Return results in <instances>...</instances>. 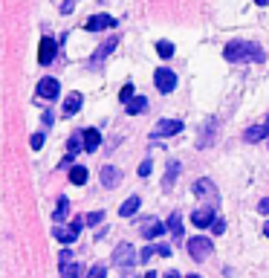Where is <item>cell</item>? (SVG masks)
Wrapping results in <instances>:
<instances>
[{"label":"cell","instance_id":"10","mask_svg":"<svg viewBox=\"0 0 269 278\" xmlns=\"http://www.w3.org/2000/svg\"><path fill=\"white\" fill-rule=\"evenodd\" d=\"M191 223L197 226V229H206L214 223V208L206 206V208H194V215H191Z\"/></svg>","mask_w":269,"mask_h":278},{"label":"cell","instance_id":"26","mask_svg":"<svg viewBox=\"0 0 269 278\" xmlns=\"http://www.w3.org/2000/svg\"><path fill=\"white\" fill-rule=\"evenodd\" d=\"M156 52H159V58H171L174 55V44H171V41H159V44H156Z\"/></svg>","mask_w":269,"mask_h":278},{"label":"cell","instance_id":"41","mask_svg":"<svg viewBox=\"0 0 269 278\" xmlns=\"http://www.w3.org/2000/svg\"><path fill=\"white\" fill-rule=\"evenodd\" d=\"M263 235H266V238H269V220H266V226H263Z\"/></svg>","mask_w":269,"mask_h":278},{"label":"cell","instance_id":"13","mask_svg":"<svg viewBox=\"0 0 269 278\" xmlns=\"http://www.w3.org/2000/svg\"><path fill=\"white\" fill-rule=\"evenodd\" d=\"M142 235H145V238H148V241H153V238H159V235H162L165 232V223H159V220H142Z\"/></svg>","mask_w":269,"mask_h":278},{"label":"cell","instance_id":"28","mask_svg":"<svg viewBox=\"0 0 269 278\" xmlns=\"http://www.w3.org/2000/svg\"><path fill=\"white\" fill-rule=\"evenodd\" d=\"M133 96H136V93H133V84H125V87H122V93H119V99H122L125 104H128Z\"/></svg>","mask_w":269,"mask_h":278},{"label":"cell","instance_id":"43","mask_svg":"<svg viewBox=\"0 0 269 278\" xmlns=\"http://www.w3.org/2000/svg\"><path fill=\"white\" fill-rule=\"evenodd\" d=\"M145 278H156V272H148V275H145Z\"/></svg>","mask_w":269,"mask_h":278},{"label":"cell","instance_id":"11","mask_svg":"<svg viewBox=\"0 0 269 278\" xmlns=\"http://www.w3.org/2000/svg\"><path fill=\"white\" fill-rule=\"evenodd\" d=\"M116 44H119V38H110V41H105V44H102V46L93 52V58H90V67H99V64H102V61H105V58L110 55L113 49H116Z\"/></svg>","mask_w":269,"mask_h":278},{"label":"cell","instance_id":"39","mask_svg":"<svg viewBox=\"0 0 269 278\" xmlns=\"http://www.w3.org/2000/svg\"><path fill=\"white\" fill-rule=\"evenodd\" d=\"M165 278H183V275H180V272H168Z\"/></svg>","mask_w":269,"mask_h":278},{"label":"cell","instance_id":"7","mask_svg":"<svg viewBox=\"0 0 269 278\" xmlns=\"http://www.w3.org/2000/svg\"><path fill=\"white\" fill-rule=\"evenodd\" d=\"M113 26H116V18H110V15H90L84 23L87 32H102V29H113Z\"/></svg>","mask_w":269,"mask_h":278},{"label":"cell","instance_id":"3","mask_svg":"<svg viewBox=\"0 0 269 278\" xmlns=\"http://www.w3.org/2000/svg\"><path fill=\"white\" fill-rule=\"evenodd\" d=\"M139 261V255H136V249L130 246V243H119L116 252H113V264L122 266V269H128V266H133Z\"/></svg>","mask_w":269,"mask_h":278},{"label":"cell","instance_id":"2","mask_svg":"<svg viewBox=\"0 0 269 278\" xmlns=\"http://www.w3.org/2000/svg\"><path fill=\"white\" fill-rule=\"evenodd\" d=\"M211 252H214V243H211L209 238L197 235V238H191V241H188V255H191L194 261H206Z\"/></svg>","mask_w":269,"mask_h":278},{"label":"cell","instance_id":"16","mask_svg":"<svg viewBox=\"0 0 269 278\" xmlns=\"http://www.w3.org/2000/svg\"><path fill=\"white\" fill-rule=\"evenodd\" d=\"M84 136V151H96L99 145H102V133L96 130V127H87V130H81Z\"/></svg>","mask_w":269,"mask_h":278},{"label":"cell","instance_id":"38","mask_svg":"<svg viewBox=\"0 0 269 278\" xmlns=\"http://www.w3.org/2000/svg\"><path fill=\"white\" fill-rule=\"evenodd\" d=\"M41 119H44V125H47V127L52 125V113H49V110H47V113H44V116H41Z\"/></svg>","mask_w":269,"mask_h":278},{"label":"cell","instance_id":"30","mask_svg":"<svg viewBox=\"0 0 269 278\" xmlns=\"http://www.w3.org/2000/svg\"><path fill=\"white\" fill-rule=\"evenodd\" d=\"M102 218H105L102 212H90V215L84 218V223H90V226H96V223H102Z\"/></svg>","mask_w":269,"mask_h":278},{"label":"cell","instance_id":"31","mask_svg":"<svg viewBox=\"0 0 269 278\" xmlns=\"http://www.w3.org/2000/svg\"><path fill=\"white\" fill-rule=\"evenodd\" d=\"M29 145H32V148H44V133H32V136H29Z\"/></svg>","mask_w":269,"mask_h":278},{"label":"cell","instance_id":"20","mask_svg":"<svg viewBox=\"0 0 269 278\" xmlns=\"http://www.w3.org/2000/svg\"><path fill=\"white\" fill-rule=\"evenodd\" d=\"M125 107H128V113H130V116H136V113H142V110L148 107V99H145V96H133V99L125 104Z\"/></svg>","mask_w":269,"mask_h":278},{"label":"cell","instance_id":"40","mask_svg":"<svg viewBox=\"0 0 269 278\" xmlns=\"http://www.w3.org/2000/svg\"><path fill=\"white\" fill-rule=\"evenodd\" d=\"M257 6H269V0H255Z\"/></svg>","mask_w":269,"mask_h":278},{"label":"cell","instance_id":"22","mask_svg":"<svg viewBox=\"0 0 269 278\" xmlns=\"http://www.w3.org/2000/svg\"><path fill=\"white\" fill-rule=\"evenodd\" d=\"M67 215H70V200H67V197H58V208H55L52 218H55V223H61Z\"/></svg>","mask_w":269,"mask_h":278},{"label":"cell","instance_id":"33","mask_svg":"<svg viewBox=\"0 0 269 278\" xmlns=\"http://www.w3.org/2000/svg\"><path fill=\"white\" fill-rule=\"evenodd\" d=\"M211 232H214V235H223V232H226V223H223V220H214V223H211Z\"/></svg>","mask_w":269,"mask_h":278},{"label":"cell","instance_id":"23","mask_svg":"<svg viewBox=\"0 0 269 278\" xmlns=\"http://www.w3.org/2000/svg\"><path fill=\"white\" fill-rule=\"evenodd\" d=\"M176 174H180V162H168V174H165V180H162L165 188H171V183L176 180Z\"/></svg>","mask_w":269,"mask_h":278},{"label":"cell","instance_id":"27","mask_svg":"<svg viewBox=\"0 0 269 278\" xmlns=\"http://www.w3.org/2000/svg\"><path fill=\"white\" fill-rule=\"evenodd\" d=\"M214 127H217V122H214V119H209V122H206V136L200 139V148L211 145V133H214Z\"/></svg>","mask_w":269,"mask_h":278},{"label":"cell","instance_id":"15","mask_svg":"<svg viewBox=\"0 0 269 278\" xmlns=\"http://www.w3.org/2000/svg\"><path fill=\"white\" fill-rule=\"evenodd\" d=\"M81 93H70L67 99H64V116H75L78 110H81Z\"/></svg>","mask_w":269,"mask_h":278},{"label":"cell","instance_id":"4","mask_svg":"<svg viewBox=\"0 0 269 278\" xmlns=\"http://www.w3.org/2000/svg\"><path fill=\"white\" fill-rule=\"evenodd\" d=\"M153 84H156V90H159V93H174V87H176V76H174V70L159 67L156 73H153Z\"/></svg>","mask_w":269,"mask_h":278},{"label":"cell","instance_id":"37","mask_svg":"<svg viewBox=\"0 0 269 278\" xmlns=\"http://www.w3.org/2000/svg\"><path fill=\"white\" fill-rule=\"evenodd\" d=\"M257 212H263V215H269V197H263V200L257 203Z\"/></svg>","mask_w":269,"mask_h":278},{"label":"cell","instance_id":"34","mask_svg":"<svg viewBox=\"0 0 269 278\" xmlns=\"http://www.w3.org/2000/svg\"><path fill=\"white\" fill-rule=\"evenodd\" d=\"M151 168H153V165H151V160H145V162L139 165V177H148V174H151Z\"/></svg>","mask_w":269,"mask_h":278},{"label":"cell","instance_id":"25","mask_svg":"<svg viewBox=\"0 0 269 278\" xmlns=\"http://www.w3.org/2000/svg\"><path fill=\"white\" fill-rule=\"evenodd\" d=\"M78 275H81V266H78V264L61 266V278H78Z\"/></svg>","mask_w":269,"mask_h":278},{"label":"cell","instance_id":"21","mask_svg":"<svg viewBox=\"0 0 269 278\" xmlns=\"http://www.w3.org/2000/svg\"><path fill=\"white\" fill-rule=\"evenodd\" d=\"M70 183L72 185H84V183H87V168H84V165H72V168H70Z\"/></svg>","mask_w":269,"mask_h":278},{"label":"cell","instance_id":"44","mask_svg":"<svg viewBox=\"0 0 269 278\" xmlns=\"http://www.w3.org/2000/svg\"><path fill=\"white\" fill-rule=\"evenodd\" d=\"M188 278H200V275H188Z\"/></svg>","mask_w":269,"mask_h":278},{"label":"cell","instance_id":"17","mask_svg":"<svg viewBox=\"0 0 269 278\" xmlns=\"http://www.w3.org/2000/svg\"><path fill=\"white\" fill-rule=\"evenodd\" d=\"M139 206H142L139 194H133V197H128V200L122 203V208H119V215H122V218H133V215L139 212Z\"/></svg>","mask_w":269,"mask_h":278},{"label":"cell","instance_id":"6","mask_svg":"<svg viewBox=\"0 0 269 278\" xmlns=\"http://www.w3.org/2000/svg\"><path fill=\"white\" fill-rule=\"evenodd\" d=\"M58 93H61V84L58 79H52V76H47V79H41L38 81V99H58Z\"/></svg>","mask_w":269,"mask_h":278},{"label":"cell","instance_id":"36","mask_svg":"<svg viewBox=\"0 0 269 278\" xmlns=\"http://www.w3.org/2000/svg\"><path fill=\"white\" fill-rule=\"evenodd\" d=\"M70 255H72L70 249H64V252H61V258H58V264H61V266H67V264H70Z\"/></svg>","mask_w":269,"mask_h":278},{"label":"cell","instance_id":"35","mask_svg":"<svg viewBox=\"0 0 269 278\" xmlns=\"http://www.w3.org/2000/svg\"><path fill=\"white\" fill-rule=\"evenodd\" d=\"M61 168H64V171H70V168H72V154H67V157L61 160Z\"/></svg>","mask_w":269,"mask_h":278},{"label":"cell","instance_id":"8","mask_svg":"<svg viewBox=\"0 0 269 278\" xmlns=\"http://www.w3.org/2000/svg\"><path fill=\"white\" fill-rule=\"evenodd\" d=\"M55 52H58V44L52 41V38H41V49H38V61L49 67L52 61H55Z\"/></svg>","mask_w":269,"mask_h":278},{"label":"cell","instance_id":"1","mask_svg":"<svg viewBox=\"0 0 269 278\" xmlns=\"http://www.w3.org/2000/svg\"><path fill=\"white\" fill-rule=\"evenodd\" d=\"M223 55H226V61H234V64H263L266 61V52L260 49L257 44H252V41H232V44L223 49Z\"/></svg>","mask_w":269,"mask_h":278},{"label":"cell","instance_id":"32","mask_svg":"<svg viewBox=\"0 0 269 278\" xmlns=\"http://www.w3.org/2000/svg\"><path fill=\"white\" fill-rule=\"evenodd\" d=\"M72 9H75V0H64L61 3V15H70Z\"/></svg>","mask_w":269,"mask_h":278},{"label":"cell","instance_id":"14","mask_svg":"<svg viewBox=\"0 0 269 278\" xmlns=\"http://www.w3.org/2000/svg\"><path fill=\"white\" fill-rule=\"evenodd\" d=\"M119 180H122V171H119V168H113V165H105V168H102V185H105V188H116Z\"/></svg>","mask_w":269,"mask_h":278},{"label":"cell","instance_id":"24","mask_svg":"<svg viewBox=\"0 0 269 278\" xmlns=\"http://www.w3.org/2000/svg\"><path fill=\"white\" fill-rule=\"evenodd\" d=\"M81 148H84V136H81V133H72L70 142H67V151L75 154V151H81Z\"/></svg>","mask_w":269,"mask_h":278},{"label":"cell","instance_id":"5","mask_svg":"<svg viewBox=\"0 0 269 278\" xmlns=\"http://www.w3.org/2000/svg\"><path fill=\"white\" fill-rule=\"evenodd\" d=\"M81 226H84V218H72V223L67 226V229H64V226H55V229H52V235H55L61 243H72L75 238H78Z\"/></svg>","mask_w":269,"mask_h":278},{"label":"cell","instance_id":"9","mask_svg":"<svg viewBox=\"0 0 269 278\" xmlns=\"http://www.w3.org/2000/svg\"><path fill=\"white\" fill-rule=\"evenodd\" d=\"M180 130H183V122H180V119H162V122H156V127H153V139L174 136Z\"/></svg>","mask_w":269,"mask_h":278},{"label":"cell","instance_id":"18","mask_svg":"<svg viewBox=\"0 0 269 278\" xmlns=\"http://www.w3.org/2000/svg\"><path fill=\"white\" fill-rule=\"evenodd\" d=\"M165 229H168L171 235H174V241H183V218H180V212H174V215L168 218Z\"/></svg>","mask_w":269,"mask_h":278},{"label":"cell","instance_id":"29","mask_svg":"<svg viewBox=\"0 0 269 278\" xmlns=\"http://www.w3.org/2000/svg\"><path fill=\"white\" fill-rule=\"evenodd\" d=\"M107 275V269H105V264H96L90 272H87V278H105Z\"/></svg>","mask_w":269,"mask_h":278},{"label":"cell","instance_id":"12","mask_svg":"<svg viewBox=\"0 0 269 278\" xmlns=\"http://www.w3.org/2000/svg\"><path fill=\"white\" fill-rule=\"evenodd\" d=\"M194 194L206 197V200H211V203H214V200H217V188H214V183H211V180H197V183H194Z\"/></svg>","mask_w":269,"mask_h":278},{"label":"cell","instance_id":"42","mask_svg":"<svg viewBox=\"0 0 269 278\" xmlns=\"http://www.w3.org/2000/svg\"><path fill=\"white\" fill-rule=\"evenodd\" d=\"M263 127H266V139H269V116H266V125H263Z\"/></svg>","mask_w":269,"mask_h":278},{"label":"cell","instance_id":"19","mask_svg":"<svg viewBox=\"0 0 269 278\" xmlns=\"http://www.w3.org/2000/svg\"><path fill=\"white\" fill-rule=\"evenodd\" d=\"M243 139H246V142H260V139H266V127H263V125L246 127V130H243Z\"/></svg>","mask_w":269,"mask_h":278}]
</instances>
